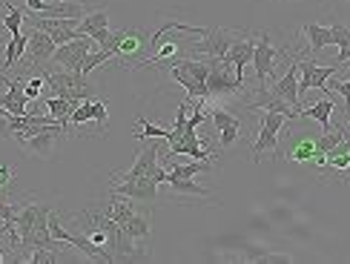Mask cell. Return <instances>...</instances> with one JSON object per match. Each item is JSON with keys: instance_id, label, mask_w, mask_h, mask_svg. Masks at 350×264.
I'll return each instance as SVG.
<instances>
[{"instance_id": "obj_14", "label": "cell", "mask_w": 350, "mask_h": 264, "mask_svg": "<svg viewBox=\"0 0 350 264\" xmlns=\"http://www.w3.org/2000/svg\"><path fill=\"white\" fill-rule=\"evenodd\" d=\"M150 230H152V210L135 207V213L129 215V222L124 224V233L144 250V247H147V241H150Z\"/></svg>"}, {"instance_id": "obj_23", "label": "cell", "mask_w": 350, "mask_h": 264, "mask_svg": "<svg viewBox=\"0 0 350 264\" xmlns=\"http://www.w3.org/2000/svg\"><path fill=\"white\" fill-rule=\"evenodd\" d=\"M201 172H213V167L207 164V161L189 158V164H172L170 167V179L167 181H172V179H196V175H201Z\"/></svg>"}, {"instance_id": "obj_22", "label": "cell", "mask_w": 350, "mask_h": 264, "mask_svg": "<svg viewBox=\"0 0 350 264\" xmlns=\"http://www.w3.org/2000/svg\"><path fill=\"white\" fill-rule=\"evenodd\" d=\"M330 29H333V47H339L336 66L350 64V26H345V23H330Z\"/></svg>"}, {"instance_id": "obj_8", "label": "cell", "mask_w": 350, "mask_h": 264, "mask_svg": "<svg viewBox=\"0 0 350 264\" xmlns=\"http://www.w3.org/2000/svg\"><path fill=\"white\" fill-rule=\"evenodd\" d=\"M109 193H121L126 198L135 201H155L158 198V181L152 175H141V179H124L115 187H109Z\"/></svg>"}, {"instance_id": "obj_10", "label": "cell", "mask_w": 350, "mask_h": 264, "mask_svg": "<svg viewBox=\"0 0 350 264\" xmlns=\"http://www.w3.org/2000/svg\"><path fill=\"white\" fill-rule=\"evenodd\" d=\"M55 49H57V43L52 40L49 32H43V29H35L32 26V35H29V55H26V61L32 64L35 69H43V64L52 61L55 57Z\"/></svg>"}, {"instance_id": "obj_16", "label": "cell", "mask_w": 350, "mask_h": 264, "mask_svg": "<svg viewBox=\"0 0 350 264\" xmlns=\"http://www.w3.org/2000/svg\"><path fill=\"white\" fill-rule=\"evenodd\" d=\"M170 155H189L196 161H210L213 158V146H204V141H198V135H181V141H175L167 146Z\"/></svg>"}, {"instance_id": "obj_25", "label": "cell", "mask_w": 350, "mask_h": 264, "mask_svg": "<svg viewBox=\"0 0 350 264\" xmlns=\"http://www.w3.org/2000/svg\"><path fill=\"white\" fill-rule=\"evenodd\" d=\"M135 124H138V129H135V141H141V144L147 141V138H164V141H167V135H170V129L150 124L147 118H144V115H138Z\"/></svg>"}, {"instance_id": "obj_33", "label": "cell", "mask_w": 350, "mask_h": 264, "mask_svg": "<svg viewBox=\"0 0 350 264\" xmlns=\"http://www.w3.org/2000/svg\"><path fill=\"white\" fill-rule=\"evenodd\" d=\"M241 138V127H227L218 129V146H232V141Z\"/></svg>"}, {"instance_id": "obj_4", "label": "cell", "mask_w": 350, "mask_h": 264, "mask_svg": "<svg viewBox=\"0 0 350 264\" xmlns=\"http://www.w3.org/2000/svg\"><path fill=\"white\" fill-rule=\"evenodd\" d=\"M207 90L210 98H227V95H239L244 90V78L236 75V69L224 61H215L210 57V78H207Z\"/></svg>"}, {"instance_id": "obj_1", "label": "cell", "mask_w": 350, "mask_h": 264, "mask_svg": "<svg viewBox=\"0 0 350 264\" xmlns=\"http://www.w3.org/2000/svg\"><path fill=\"white\" fill-rule=\"evenodd\" d=\"M66 127L64 124H55V127H38V124H29L23 129L14 132V141L23 146L26 155H35V158H49L55 153V141L66 135Z\"/></svg>"}, {"instance_id": "obj_15", "label": "cell", "mask_w": 350, "mask_h": 264, "mask_svg": "<svg viewBox=\"0 0 350 264\" xmlns=\"http://www.w3.org/2000/svg\"><path fill=\"white\" fill-rule=\"evenodd\" d=\"M253 52H256V38H253V35H244V38H239V40L227 49V55L221 57V61L230 64L232 69H236V75L241 78L244 66H247V64H253Z\"/></svg>"}, {"instance_id": "obj_27", "label": "cell", "mask_w": 350, "mask_h": 264, "mask_svg": "<svg viewBox=\"0 0 350 264\" xmlns=\"http://www.w3.org/2000/svg\"><path fill=\"white\" fill-rule=\"evenodd\" d=\"M6 12H3V29L9 35H18L21 32V23H23V9L21 6H12V3H6L3 6Z\"/></svg>"}, {"instance_id": "obj_11", "label": "cell", "mask_w": 350, "mask_h": 264, "mask_svg": "<svg viewBox=\"0 0 350 264\" xmlns=\"http://www.w3.org/2000/svg\"><path fill=\"white\" fill-rule=\"evenodd\" d=\"M109 12L107 9H95L90 14H83L81 23H78V35H90L98 47H104L109 40Z\"/></svg>"}, {"instance_id": "obj_7", "label": "cell", "mask_w": 350, "mask_h": 264, "mask_svg": "<svg viewBox=\"0 0 350 264\" xmlns=\"http://www.w3.org/2000/svg\"><path fill=\"white\" fill-rule=\"evenodd\" d=\"M333 75H336V66H316L313 55L308 61H299V95H308V90H325Z\"/></svg>"}, {"instance_id": "obj_18", "label": "cell", "mask_w": 350, "mask_h": 264, "mask_svg": "<svg viewBox=\"0 0 350 264\" xmlns=\"http://www.w3.org/2000/svg\"><path fill=\"white\" fill-rule=\"evenodd\" d=\"M144 49H147V40H144V35L138 32V29H129L126 38L121 40V49H118L121 64L141 66V55H144Z\"/></svg>"}, {"instance_id": "obj_5", "label": "cell", "mask_w": 350, "mask_h": 264, "mask_svg": "<svg viewBox=\"0 0 350 264\" xmlns=\"http://www.w3.org/2000/svg\"><path fill=\"white\" fill-rule=\"evenodd\" d=\"M90 52H92V38L90 35H78V38L61 43V47L55 49L52 61L61 64L69 72H81V66H83V61H86V55H90Z\"/></svg>"}, {"instance_id": "obj_20", "label": "cell", "mask_w": 350, "mask_h": 264, "mask_svg": "<svg viewBox=\"0 0 350 264\" xmlns=\"http://www.w3.org/2000/svg\"><path fill=\"white\" fill-rule=\"evenodd\" d=\"M304 38H308V43H310V55L316 57L319 52H322L325 47H330L333 43V29L330 26H322V23H304Z\"/></svg>"}, {"instance_id": "obj_24", "label": "cell", "mask_w": 350, "mask_h": 264, "mask_svg": "<svg viewBox=\"0 0 350 264\" xmlns=\"http://www.w3.org/2000/svg\"><path fill=\"white\" fill-rule=\"evenodd\" d=\"M172 187V193L175 196H198V198H210V189L207 187H201L196 184V179H172L167 181Z\"/></svg>"}, {"instance_id": "obj_13", "label": "cell", "mask_w": 350, "mask_h": 264, "mask_svg": "<svg viewBox=\"0 0 350 264\" xmlns=\"http://www.w3.org/2000/svg\"><path fill=\"white\" fill-rule=\"evenodd\" d=\"M247 109H267V112H282L287 121H299V118H301V112H299L296 107H290L287 101L275 98V95L270 92V86H258V95H256V101H250V104H247Z\"/></svg>"}, {"instance_id": "obj_32", "label": "cell", "mask_w": 350, "mask_h": 264, "mask_svg": "<svg viewBox=\"0 0 350 264\" xmlns=\"http://www.w3.org/2000/svg\"><path fill=\"white\" fill-rule=\"evenodd\" d=\"M92 121H98V127H107V124H109V109H107V101L92 98Z\"/></svg>"}, {"instance_id": "obj_39", "label": "cell", "mask_w": 350, "mask_h": 264, "mask_svg": "<svg viewBox=\"0 0 350 264\" xmlns=\"http://www.w3.org/2000/svg\"><path fill=\"white\" fill-rule=\"evenodd\" d=\"M69 3H83V0H69Z\"/></svg>"}, {"instance_id": "obj_35", "label": "cell", "mask_w": 350, "mask_h": 264, "mask_svg": "<svg viewBox=\"0 0 350 264\" xmlns=\"http://www.w3.org/2000/svg\"><path fill=\"white\" fill-rule=\"evenodd\" d=\"M26 3V9H29V14H40V12H46V0H23Z\"/></svg>"}, {"instance_id": "obj_2", "label": "cell", "mask_w": 350, "mask_h": 264, "mask_svg": "<svg viewBox=\"0 0 350 264\" xmlns=\"http://www.w3.org/2000/svg\"><path fill=\"white\" fill-rule=\"evenodd\" d=\"M239 35L236 29H218V26H207V32L201 35V40L189 43V52L193 55H204V57H215V61H221V57L227 55V49L236 43Z\"/></svg>"}, {"instance_id": "obj_9", "label": "cell", "mask_w": 350, "mask_h": 264, "mask_svg": "<svg viewBox=\"0 0 350 264\" xmlns=\"http://www.w3.org/2000/svg\"><path fill=\"white\" fill-rule=\"evenodd\" d=\"M270 92H273L275 98L287 101V104H290V107H296L299 112L304 109V107H301V95H299V61H293V64L287 66L284 75L275 78V83L270 86Z\"/></svg>"}, {"instance_id": "obj_19", "label": "cell", "mask_w": 350, "mask_h": 264, "mask_svg": "<svg viewBox=\"0 0 350 264\" xmlns=\"http://www.w3.org/2000/svg\"><path fill=\"white\" fill-rule=\"evenodd\" d=\"M333 109H336L333 98H319L313 107H304V109H301V118H313L319 127H322V132H330V129H333V124H330Z\"/></svg>"}, {"instance_id": "obj_34", "label": "cell", "mask_w": 350, "mask_h": 264, "mask_svg": "<svg viewBox=\"0 0 350 264\" xmlns=\"http://www.w3.org/2000/svg\"><path fill=\"white\" fill-rule=\"evenodd\" d=\"M14 179V167L9 164H0V198H6L9 193V181Z\"/></svg>"}, {"instance_id": "obj_31", "label": "cell", "mask_w": 350, "mask_h": 264, "mask_svg": "<svg viewBox=\"0 0 350 264\" xmlns=\"http://www.w3.org/2000/svg\"><path fill=\"white\" fill-rule=\"evenodd\" d=\"M43 83H46V78H43V72H40V75H35V78H29V81H26V86H23L26 98H29V101H38V98L43 95Z\"/></svg>"}, {"instance_id": "obj_30", "label": "cell", "mask_w": 350, "mask_h": 264, "mask_svg": "<svg viewBox=\"0 0 350 264\" xmlns=\"http://www.w3.org/2000/svg\"><path fill=\"white\" fill-rule=\"evenodd\" d=\"M92 121V98H86V101H81L78 104V109L72 112V118H69V124H90Z\"/></svg>"}, {"instance_id": "obj_6", "label": "cell", "mask_w": 350, "mask_h": 264, "mask_svg": "<svg viewBox=\"0 0 350 264\" xmlns=\"http://www.w3.org/2000/svg\"><path fill=\"white\" fill-rule=\"evenodd\" d=\"M282 52L270 43V32L261 29L258 38H256V52H253V66H256V78H258V86H267L270 75H273V66H275V57Z\"/></svg>"}, {"instance_id": "obj_29", "label": "cell", "mask_w": 350, "mask_h": 264, "mask_svg": "<svg viewBox=\"0 0 350 264\" xmlns=\"http://www.w3.org/2000/svg\"><path fill=\"white\" fill-rule=\"evenodd\" d=\"M325 90L342 95V101H345V118H350V78H347V81H333V78H330Z\"/></svg>"}, {"instance_id": "obj_37", "label": "cell", "mask_w": 350, "mask_h": 264, "mask_svg": "<svg viewBox=\"0 0 350 264\" xmlns=\"http://www.w3.org/2000/svg\"><path fill=\"white\" fill-rule=\"evenodd\" d=\"M6 259V250H3V247H0V261H3Z\"/></svg>"}, {"instance_id": "obj_26", "label": "cell", "mask_w": 350, "mask_h": 264, "mask_svg": "<svg viewBox=\"0 0 350 264\" xmlns=\"http://www.w3.org/2000/svg\"><path fill=\"white\" fill-rule=\"evenodd\" d=\"M107 61H112V55H109L107 49H100V47H98V49H92L90 55H86V61H83L81 72H83V75H86V78H90V75H92V72H95L98 66H104Z\"/></svg>"}, {"instance_id": "obj_36", "label": "cell", "mask_w": 350, "mask_h": 264, "mask_svg": "<svg viewBox=\"0 0 350 264\" xmlns=\"http://www.w3.org/2000/svg\"><path fill=\"white\" fill-rule=\"evenodd\" d=\"M339 129H342V138L350 141V118H345V124H339Z\"/></svg>"}, {"instance_id": "obj_12", "label": "cell", "mask_w": 350, "mask_h": 264, "mask_svg": "<svg viewBox=\"0 0 350 264\" xmlns=\"http://www.w3.org/2000/svg\"><path fill=\"white\" fill-rule=\"evenodd\" d=\"M155 170H158V146H155V144H147V146H141V150H138L135 164L129 167L126 172H118V170H115V172H112V179H115V181L141 179V175H152Z\"/></svg>"}, {"instance_id": "obj_38", "label": "cell", "mask_w": 350, "mask_h": 264, "mask_svg": "<svg viewBox=\"0 0 350 264\" xmlns=\"http://www.w3.org/2000/svg\"><path fill=\"white\" fill-rule=\"evenodd\" d=\"M0 239H3V222H0Z\"/></svg>"}, {"instance_id": "obj_17", "label": "cell", "mask_w": 350, "mask_h": 264, "mask_svg": "<svg viewBox=\"0 0 350 264\" xmlns=\"http://www.w3.org/2000/svg\"><path fill=\"white\" fill-rule=\"evenodd\" d=\"M325 170H330L333 175L350 181V141H339L333 150L327 153V161H325Z\"/></svg>"}, {"instance_id": "obj_28", "label": "cell", "mask_w": 350, "mask_h": 264, "mask_svg": "<svg viewBox=\"0 0 350 264\" xmlns=\"http://www.w3.org/2000/svg\"><path fill=\"white\" fill-rule=\"evenodd\" d=\"M29 259L35 264H52L55 259H64V250H52V247H32L29 250Z\"/></svg>"}, {"instance_id": "obj_21", "label": "cell", "mask_w": 350, "mask_h": 264, "mask_svg": "<svg viewBox=\"0 0 350 264\" xmlns=\"http://www.w3.org/2000/svg\"><path fill=\"white\" fill-rule=\"evenodd\" d=\"M316 138H299L293 146H290V153H287V161H293V164H313V158H316Z\"/></svg>"}, {"instance_id": "obj_3", "label": "cell", "mask_w": 350, "mask_h": 264, "mask_svg": "<svg viewBox=\"0 0 350 264\" xmlns=\"http://www.w3.org/2000/svg\"><path fill=\"white\" fill-rule=\"evenodd\" d=\"M284 115L282 112H261V124H258V135L253 141V161L256 164H261V153H273L275 158H279V135H282V127H284Z\"/></svg>"}]
</instances>
